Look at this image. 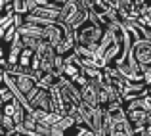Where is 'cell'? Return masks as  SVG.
Here are the masks:
<instances>
[{"label": "cell", "instance_id": "cell-2", "mask_svg": "<svg viewBox=\"0 0 151 136\" xmlns=\"http://www.w3.org/2000/svg\"><path fill=\"white\" fill-rule=\"evenodd\" d=\"M73 33H75V44L78 48H82V50L94 54L98 44H100V41H101V37H103V33H105V29L96 19V14L88 10V19L78 29H75Z\"/></svg>", "mask_w": 151, "mask_h": 136}, {"label": "cell", "instance_id": "cell-8", "mask_svg": "<svg viewBox=\"0 0 151 136\" xmlns=\"http://www.w3.org/2000/svg\"><path fill=\"white\" fill-rule=\"evenodd\" d=\"M142 77H144V85H145V88H147V94H151V67H147V69L142 73Z\"/></svg>", "mask_w": 151, "mask_h": 136}, {"label": "cell", "instance_id": "cell-1", "mask_svg": "<svg viewBox=\"0 0 151 136\" xmlns=\"http://www.w3.org/2000/svg\"><path fill=\"white\" fill-rule=\"evenodd\" d=\"M132 44V35L121 25H109L103 33L100 44L94 52V65L98 69L115 67L124 61Z\"/></svg>", "mask_w": 151, "mask_h": 136}, {"label": "cell", "instance_id": "cell-12", "mask_svg": "<svg viewBox=\"0 0 151 136\" xmlns=\"http://www.w3.org/2000/svg\"><path fill=\"white\" fill-rule=\"evenodd\" d=\"M27 136H31V134H27Z\"/></svg>", "mask_w": 151, "mask_h": 136}, {"label": "cell", "instance_id": "cell-7", "mask_svg": "<svg viewBox=\"0 0 151 136\" xmlns=\"http://www.w3.org/2000/svg\"><path fill=\"white\" fill-rule=\"evenodd\" d=\"M75 46H77V44H75V33H73V31H69V33H67V37L58 44V48H55V54L61 56V58H67V56H71L75 52Z\"/></svg>", "mask_w": 151, "mask_h": 136}, {"label": "cell", "instance_id": "cell-11", "mask_svg": "<svg viewBox=\"0 0 151 136\" xmlns=\"http://www.w3.org/2000/svg\"><path fill=\"white\" fill-rule=\"evenodd\" d=\"M94 136H103V134H94Z\"/></svg>", "mask_w": 151, "mask_h": 136}, {"label": "cell", "instance_id": "cell-10", "mask_svg": "<svg viewBox=\"0 0 151 136\" xmlns=\"http://www.w3.org/2000/svg\"><path fill=\"white\" fill-rule=\"evenodd\" d=\"M149 98H151V94H149ZM149 113H151V107H149Z\"/></svg>", "mask_w": 151, "mask_h": 136}, {"label": "cell", "instance_id": "cell-6", "mask_svg": "<svg viewBox=\"0 0 151 136\" xmlns=\"http://www.w3.org/2000/svg\"><path fill=\"white\" fill-rule=\"evenodd\" d=\"M103 81V77H101ZM101 81H96V82H86L81 90V106L84 107H100V102H98V85Z\"/></svg>", "mask_w": 151, "mask_h": 136}, {"label": "cell", "instance_id": "cell-5", "mask_svg": "<svg viewBox=\"0 0 151 136\" xmlns=\"http://www.w3.org/2000/svg\"><path fill=\"white\" fill-rule=\"evenodd\" d=\"M29 111H52V94L50 88L38 86L29 98Z\"/></svg>", "mask_w": 151, "mask_h": 136}, {"label": "cell", "instance_id": "cell-4", "mask_svg": "<svg viewBox=\"0 0 151 136\" xmlns=\"http://www.w3.org/2000/svg\"><path fill=\"white\" fill-rule=\"evenodd\" d=\"M130 56L144 73L147 67H151V38H136L130 44Z\"/></svg>", "mask_w": 151, "mask_h": 136}, {"label": "cell", "instance_id": "cell-9", "mask_svg": "<svg viewBox=\"0 0 151 136\" xmlns=\"http://www.w3.org/2000/svg\"><path fill=\"white\" fill-rule=\"evenodd\" d=\"M78 136H94V134H92V132H90V130H86V129H84V130H82V132H81V134H78Z\"/></svg>", "mask_w": 151, "mask_h": 136}, {"label": "cell", "instance_id": "cell-3", "mask_svg": "<svg viewBox=\"0 0 151 136\" xmlns=\"http://www.w3.org/2000/svg\"><path fill=\"white\" fill-rule=\"evenodd\" d=\"M55 48L50 46L48 42H40V46L35 50V71L40 75L54 73V63H55Z\"/></svg>", "mask_w": 151, "mask_h": 136}]
</instances>
